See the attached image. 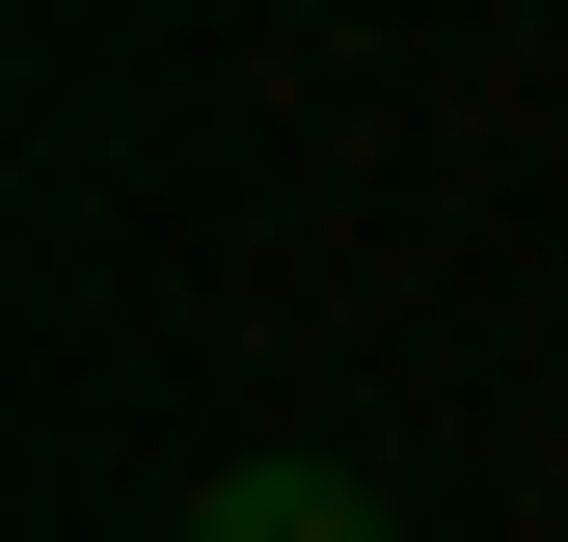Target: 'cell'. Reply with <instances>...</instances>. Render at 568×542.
<instances>
[{"label": "cell", "mask_w": 568, "mask_h": 542, "mask_svg": "<svg viewBox=\"0 0 568 542\" xmlns=\"http://www.w3.org/2000/svg\"><path fill=\"white\" fill-rule=\"evenodd\" d=\"M190 542H406V515L352 489V461H217V489H190Z\"/></svg>", "instance_id": "cell-1"}]
</instances>
